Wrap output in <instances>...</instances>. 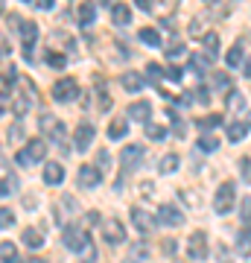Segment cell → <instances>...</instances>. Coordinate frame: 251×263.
<instances>
[{"label": "cell", "mask_w": 251, "mask_h": 263, "mask_svg": "<svg viewBox=\"0 0 251 263\" xmlns=\"http://www.w3.org/2000/svg\"><path fill=\"white\" fill-rule=\"evenodd\" d=\"M91 141H93V126L91 123H79L73 129V146L79 152H85L88 146H91Z\"/></svg>", "instance_id": "cell-13"}, {"label": "cell", "mask_w": 251, "mask_h": 263, "mask_svg": "<svg viewBox=\"0 0 251 263\" xmlns=\"http://www.w3.org/2000/svg\"><path fill=\"white\" fill-rule=\"evenodd\" d=\"M44 155H47V141H44V138H32V141H29L18 155H15V161H18L21 167H29V164L44 161Z\"/></svg>", "instance_id": "cell-3"}, {"label": "cell", "mask_w": 251, "mask_h": 263, "mask_svg": "<svg viewBox=\"0 0 251 263\" xmlns=\"http://www.w3.org/2000/svg\"><path fill=\"white\" fill-rule=\"evenodd\" d=\"M53 3H56V0H35L38 9H53Z\"/></svg>", "instance_id": "cell-49"}, {"label": "cell", "mask_w": 251, "mask_h": 263, "mask_svg": "<svg viewBox=\"0 0 251 263\" xmlns=\"http://www.w3.org/2000/svg\"><path fill=\"white\" fill-rule=\"evenodd\" d=\"M123 263H138V257H131V254H129V257H126Z\"/></svg>", "instance_id": "cell-54"}, {"label": "cell", "mask_w": 251, "mask_h": 263, "mask_svg": "<svg viewBox=\"0 0 251 263\" xmlns=\"http://www.w3.org/2000/svg\"><path fill=\"white\" fill-rule=\"evenodd\" d=\"M3 9H6V0H0V12H3Z\"/></svg>", "instance_id": "cell-55"}, {"label": "cell", "mask_w": 251, "mask_h": 263, "mask_svg": "<svg viewBox=\"0 0 251 263\" xmlns=\"http://www.w3.org/2000/svg\"><path fill=\"white\" fill-rule=\"evenodd\" d=\"M88 243H91V237H88V231H85V228H79V226H65V246L70 249V252L79 254Z\"/></svg>", "instance_id": "cell-8"}, {"label": "cell", "mask_w": 251, "mask_h": 263, "mask_svg": "<svg viewBox=\"0 0 251 263\" xmlns=\"http://www.w3.org/2000/svg\"><path fill=\"white\" fill-rule=\"evenodd\" d=\"M76 21H79V27H91L93 21H96V6H93L91 0H82V3H79Z\"/></svg>", "instance_id": "cell-15"}, {"label": "cell", "mask_w": 251, "mask_h": 263, "mask_svg": "<svg viewBox=\"0 0 251 263\" xmlns=\"http://www.w3.org/2000/svg\"><path fill=\"white\" fill-rule=\"evenodd\" d=\"M9 226H15V214L9 208H0V228H9Z\"/></svg>", "instance_id": "cell-40"}, {"label": "cell", "mask_w": 251, "mask_h": 263, "mask_svg": "<svg viewBox=\"0 0 251 263\" xmlns=\"http://www.w3.org/2000/svg\"><path fill=\"white\" fill-rule=\"evenodd\" d=\"M21 138H24V123H12L9 126V141H21Z\"/></svg>", "instance_id": "cell-44"}, {"label": "cell", "mask_w": 251, "mask_h": 263, "mask_svg": "<svg viewBox=\"0 0 251 263\" xmlns=\"http://www.w3.org/2000/svg\"><path fill=\"white\" fill-rule=\"evenodd\" d=\"M138 35H140V41H143L146 47H161V32H158V29L143 27V29L138 32Z\"/></svg>", "instance_id": "cell-25"}, {"label": "cell", "mask_w": 251, "mask_h": 263, "mask_svg": "<svg viewBox=\"0 0 251 263\" xmlns=\"http://www.w3.org/2000/svg\"><path fill=\"white\" fill-rule=\"evenodd\" d=\"M225 62H228V67H242V44H234V47L228 50Z\"/></svg>", "instance_id": "cell-30"}, {"label": "cell", "mask_w": 251, "mask_h": 263, "mask_svg": "<svg viewBox=\"0 0 251 263\" xmlns=\"http://www.w3.org/2000/svg\"><path fill=\"white\" fill-rule=\"evenodd\" d=\"M103 237H105V243L120 246L123 240H126V228H123L120 219H105L103 222Z\"/></svg>", "instance_id": "cell-12"}, {"label": "cell", "mask_w": 251, "mask_h": 263, "mask_svg": "<svg viewBox=\"0 0 251 263\" xmlns=\"http://www.w3.org/2000/svg\"><path fill=\"white\" fill-rule=\"evenodd\" d=\"M0 260H3V263H21L15 243H9V240H3V243H0Z\"/></svg>", "instance_id": "cell-24"}, {"label": "cell", "mask_w": 251, "mask_h": 263, "mask_svg": "<svg viewBox=\"0 0 251 263\" xmlns=\"http://www.w3.org/2000/svg\"><path fill=\"white\" fill-rule=\"evenodd\" d=\"M131 226L138 228L140 234H149V231H152V228L158 226V219H155V216L149 214V211H143V208H131Z\"/></svg>", "instance_id": "cell-11"}, {"label": "cell", "mask_w": 251, "mask_h": 263, "mask_svg": "<svg viewBox=\"0 0 251 263\" xmlns=\"http://www.w3.org/2000/svg\"><path fill=\"white\" fill-rule=\"evenodd\" d=\"M205 3H219V0H205Z\"/></svg>", "instance_id": "cell-58"}, {"label": "cell", "mask_w": 251, "mask_h": 263, "mask_svg": "<svg viewBox=\"0 0 251 263\" xmlns=\"http://www.w3.org/2000/svg\"><path fill=\"white\" fill-rule=\"evenodd\" d=\"M24 263H47L44 257H24Z\"/></svg>", "instance_id": "cell-53"}, {"label": "cell", "mask_w": 251, "mask_h": 263, "mask_svg": "<svg viewBox=\"0 0 251 263\" xmlns=\"http://www.w3.org/2000/svg\"><path fill=\"white\" fill-rule=\"evenodd\" d=\"M120 82H123V88H126L129 94H138V91H143V76L134 73V70H126Z\"/></svg>", "instance_id": "cell-21"}, {"label": "cell", "mask_w": 251, "mask_h": 263, "mask_svg": "<svg viewBox=\"0 0 251 263\" xmlns=\"http://www.w3.org/2000/svg\"><path fill=\"white\" fill-rule=\"evenodd\" d=\"M242 73H245V76L251 79V59H245V65H242Z\"/></svg>", "instance_id": "cell-52"}, {"label": "cell", "mask_w": 251, "mask_h": 263, "mask_svg": "<svg viewBox=\"0 0 251 263\" xmlns=\"http://www.w3.org/2000/svg\"><path fill=\"white\" fill-rule=\"evenodd\" d=\"M21 240H24L29 249H41V246H44V234H41L38 228H24V231H21Z\"/></svg>", "instance_id": "cell-22"}, {"label": "cell", "mask_w": 251, "mask_h": 263, "mask_svg": "<svg viewBox=\"0 0 251 263\" xmlns=\"http://www.w3.org/2000/svg\"><path fill=\"white\" fill-rule=\"evenodd\" d=\"M93 167H100V170L105 173V170L111 167V155H108L105 149H100V155H96V164H93Z\"/></svg>", "instance_id": "cell-42"}, {"label": "cell", "mask_w": 251, "mask_h": 263, "mask_svg": "<svg viewBox=\"0 0 251 263\" xmlns=\"http://www.w3.org/2000/svg\"><path fill=\"white\" fill-rule=\"evenodd\" d=\"M41 132H44L53 143H59V146H62V152H67V143H65L67 132H65V123H62V120H56L53 114H44V117H41Z\"/></svg>", "instance_id": "cell-4"}, {"label": "cell", "mask_w": 251, "mask_h": 263, "mask_svg": "<svg viewBox=\"0 0 251 263\" xmlns=\"http://www.w3.org/2000/svg\"><path fill=\"white\" fill-rule=\"evenodd\" d=\"M134 6H138V9H143V12H149L152 6H155V0H134Z\"/></svg>", "instance_id": "cell-48"}, {"label": "cell", "mask_w": 251, "mask_h": 263, "mask_svg": "<svg viewBox=\"0 0 251 263\" xmlns=\"http://www.w3.org/2000/svg\"><path fill=\"white\" fill-rule=\"evenodd\" d=\"M222 123V114H207V117H202V120H196V126L202 132H207V129H216Z\"/></svg>", "instance_id": "cell-31"}, {"label": "cell", "mask_w": 251, "mask_h": 263, "mask_svg": "<svg viewBox=\"0 0 251 263\" xmlns=\"http://www.w3.org/2000/svg\"><path fill=\"white\" fill-rule=\"evenodd\" d=\"M237 167H240V176L245 184H251V158H240L237 161Z\"/></svg>", "instance_id": "cell-37"}, {"label": "cell", "mask_w": 251, "mask_h": 263, "mask_svg": "<svg viewBox=\"0 0 251 263\" xmlns=\"http://www.w3.org/2000/svg\"><path fill=\"white\" fill-rule=\"evenodd\" d=\"M0 114H3V100H0Z\"/></svg>", "instance_id": "cell-59"}, {"label": "cell", "mask_w": 251, "mask_h": 263, "mask_svg": "<svg viewBox=\"0 0 251 263\" xmlns=\"http://www.w3.org/2000/svg\"><path fill=\"white\" fill-rule=\"evenodd\" d=\"M164 76H167V79H172V82H178V79H181V76H184V70H181V67H164Z\"/></svg>", "instance_id": "cell-45"}, {"label": "cell", "mask_w": 251, "mask_h": 263, "mask_svg": "<svg viewBox=\"0 0 251 263\" xmlns=\"http://www.w3.org/2000/svg\"><path fill=\"white\" fill-rule=\"evenodd\" d=\"M129 135V120L126 117H114L111 123H108V138L111 141H123Z\"/></svg>", "instance_id": "cell-18"}, {"label": "cell", "mask_w": 251, "mask_h": 263, "mask_svg": "<svg viewBox=\"0 0 251 263\" xmlns=\"http://www.w3.org/2000/svg\"><path fill=\"white\" fill-rule=\"evenodd\" d=\"M100 3H105V6H108V3H111V0H100Z\"/></svg>", "instance_id": "cell-56"}, {"label": "cell", "mask_w": 251, "mask_h": 263, "mask_svg": "<svg viewBox=\"0 0 251 263\" xmlns=\"http://www.w3.org/2000/svg\"><path fill=\"white\" fill-rule=\"evenodd\" d=\"M146 79H149V82H161V79H164V67L155 65V62L146 65Z\"/></svg>", "instance_id": "cell-35"}, {"label": "cell", "mask_w": 251, "mask_h": 263, "mask_svg": "<svg viewBox=\"0 0 251 263\" xmlns=\"http://www.w3.org/2000/svg\"><path fill=\"white\" fill-rule=\"evenodd\" d=\"M47 65L53 67V70H65L67 59L62 56V53H56V50H50V53H47Z\"/></svg>", "instance_id": "cell-33"}, {"label": "cell", "mask_w": 251, "mask_h": 263, "mask_svg": "<svg viewBox=\"0 0 251 263\" xmlns=\"http://www.w3.org/2000/svg\"><path fill=\"white\" fill-rule=\"evenodd\" d=\"M178 161H181V158H178L176 152H169V155H164V158H161L158 170L164 173V176H169V173H176V170H178Z\"/></svg>", "instance_id": "cell-26"}, {"label": "cell", "mask_w": 251, "mask_h": 263, "mask_svg": "<svg viewBox=\"0 0 251 263\" xmlns=\"http://www.w3.org/2000/svg\"><path fill=\"white\" fill-rule=\"evenodd\" d=\"M158 226H164V228H178V226H184V214L178 211V208H172V205H161L158 208Z\"/></svg>", "instance_id": "cell-9"}, {"label": "cell", "mask_w": 251, "mask_h": 263, "mask_svg": "<svg viewBox=\"0 0 251 263\" xmlns=\"http://www.w3.org/2000/svg\"><path fill=\"white\" fill-rule=\"evenodd\" d=\"M190 32H193V35H199V32H202V24H199V21H193V24H190Z\"/></svg>", "instance_id": "cell-51"}, {"label": "cell", "mask_w": 251, "mask_h": 263, "mask_svg": "<svg viewBox=\"0 0 251 263\" xmlns=\"http://www.w3.org/2000/svg\"><path fill=\"white\" fill-rule=\"evenodd\" d=\"M248 135V123H242V120H234L231 126H228V141L231 143H240L242 138Z\"/></svg>", "instance_id": "cell-23"}, {"label": "cell", "mask_w": 251, "mask_h": 263, "mask_svg": "<svg viewBox=\"0 0 251 263\" xmlns=\"http://www.w3.org/2000/svg\"><path fill=\"white\" fill-rule=\"evenodd\" d=\"M190 97H193V103H202V105L210 103V94H207V88H205V85H202V88H196V91H193Z\"/></svg>", "instance_id": "cell-39"}, {"label": "cell", "mask_w": 251, "mask_h": 263, "mask_svg": "<svg viewBox=\"0 0 251 263\" xmlns=\"http://www.w3.org/2000/svg\"><path fill=\"white\" fill-rule=\"evenodd\" d=\"M248 129H251V111H248Z\"/></svg>", "instance_id": "cell-57"}, {"label": "cell", "mask_w": 251, "mask_h": 263, "mask_svg": "<svg viewBox=\"0 0 251 263\" xmlns=\"http://www.w3.org/2000/svg\"><path fill=\"white\" fill-rule=\"evenodd\" d=\"M146 138H152V141H167V129L158 126V123H146Z\"/></svg>", "instance_id": "cell-32"}, {"label": "cell", "mask_w": 251, "mask_h": 263, "mask_svg": "<svg viewBox=\"0 0 251 263\" xmlns=\"http://www.w3.org/2000/svg\"><path fill=\"white\" fill-rule=\"evenodd\" d=\"M76 97H79V82L70 79V76L59 79V82L53 85V100H56V103H73Z\"/></svg>", "instance_id": "cell-5"}, {"label": "cell", "mask_w": 251, "mask_h": 263, "mask_svg": "<svg viewBox=\"0 0 251 263\" xmlns=\"http://www.w3.org/2000/svg\"><path fill=\"white\" fill-rule=\"evenodd\" d=\"M67 214H76V208H73V196H62V211H53V216H56L59 222H65Z\"/></svg>", "instance_id": "cell-29"}, {"label": "cell", "mask_w": 251, "mask_h": 263, "mask_svg": "<svg viewBox=\"0 0 251 263\" xmlns=\"http://www.w3.org/2000/svg\"><path fill=\"white\" fill-rule=\"evenodd\" d=\"M146 158V149L140 146V143H129L120 155V164H123V173H131V170H138Z\"/></svg>", "instance_id": "cell-6"}, {"label": "cell", "mask_w": 251, "mask_h": 263, "mask_svg": "<svg viewBox=\"0 0 251 263\" xmlns=\"http://www.w3.org/2000/svg\"><path fill=\"white\" fill-rule=\"evenodd\" d=\"M214 85L216 88H222V91H231V79H228V73H214Z\"/></svg>", "instance_id": "cell-43"}, {"label": "cell", "mask_w": 251, "mask_h": 263, "mask_svg": "<svg viewBox=\"0 0 251 263\" xmlns=\"http://www.w3.org/2000/svg\"><path fill=\"white\" fill-rule=\"evenodd\" d=\"M79 257H82V263H93V260H96V246L88 243L82 252H79Z\"/></svg>", "instance_id": "cell-38"}, {"label": "cell", "mask_w": 251, "mask_h": 263, "mask_svg": "<svg viewBox=\"0 0 251 263\" xmlns=\"http://www.w3.org/2000/svg\"><path fill=\"white\" fill-rule=\"evenodd\" d=\"M225 105H228V111L231 114H242L245 111V94L242 91H228V100H225Z\"/></svg>", "instance_id": "cell-20"}, {"label": "cell", "mask_w": 251, "mask_h": 263, "mask_svg": "<svg viewBox=\"0 0 251 263\" xmlns=\"http://www.w3.org/2000/svg\"><path fill=\"white\" fill-rule=\"evenodd\" d=\"M199 149H202V152H216V149H219V138H214V135L199 138Z\"/></svg>", "instance_id": "cell-34"}, {"label": "cell", "mask_w": 251, "mask_h": 263, "mask_svg": "<svg viewBox=\"0 0 251 263\" xmlns=\"http://www.w3.org/2000/svg\"><path fill=\"white\" fill-rule=\"evenodd\" d=\"M12 193V184H6V181L0 179V196H9Z\"/></svg>", "instance_id": "cell-50"}, {"label": "cell", "mask_w": 251, "mask_h": 263, "mask_svg": "<svg viewBox=\"0 0 251 263\" xmlns=\"http://www.w3.org/2000/svg\"><path fill=\"white\" fill-rule=\"evenodd\" d=\"M62 181H65V167H62L59 161H47L44 164V184L56 187V184H62Z\"/></svg>", "instance_id": "cell-14"}, {"label": "cell", "mask_w": 251, "mask_h": 263, "mask_svg": "<svg viewBox=\"0 0 251 263\" xmlns=\"http://www.w3.org/2000/svg\"><path fill=\"white\" fill-rule=\"evenodd\" d=\"M164 53H167V59H178L181 53H184V44L172 41V44H167V47H164Z\"/></svg>", "instance_id": "cell-41"}, {"label": "cell", "mask_w": 251, "mask_h": 263, "mask_svg": "<svg viewBox=\"0 0 251 263\" xmlns=\"http://www.w3.org/2000/svg\"><path fill=\"white\" fill-rule=\"evenodd\" d=\"M131 117V120H143L149 123V114H152V105H149V100H138V103L129 105V111H126Z\"/></svg>", "instance_id": "cell-17"}, {"label": "cell", "mask_w": 251, "mask_h": 263, "mask_svg": "<svg viewBox=\"0 0 251 263\" xmlns=\"http://www.w3.org/2000/svg\"><path fill=\"white\" fill-rule=\"evenodd\" d=\"M24 3H29V0H24Z\"/></svg>", "instance_id": "cell-60"}, {"label": "cell", "mask_w": 251, "mask_h": 263, "mask_svg": "<svg viewBox=\"0 0 251 263\" xmlns=\"http://www.w3.org/2000/svg\"><path fill=\"white\" fill-rule=\"evenodd\" d=\"M234 208H237V184L234 181H222L219 190H216V199H214V211L219 216L231 214Z\"/></svg>", "instance_id": "cell-2"}, {"label": "cell", "mask_w": 251, "mask_h": 263, "mask_svg": "<svg viewBox=\"0 0 251 263\" xmlns=\"http://www.w3.org/2000/svg\"><path fill=\"white\" fill-rule=\"evenodd\" d=\"M161 249H164V254H167V257H172L178 246H176V240H169V237H167V240H161Z\"/></svg>", "instance_id": "cell-46"}, {"label": "cell", "mask_w": 251, "mask_h": 263, "mask_svg": "<svg viewBox=\"0 0 251 263\" xmlns=\"http://www.w3.org/2000/svg\"><path fill=\"white\" fill-rule=\"evenodd\" d=\"M190 67H193L196 73H207V67H210V56L193 53V56H190Z\"/></svg>", "instance_id": "cell-28"}, {"label": "cell", "mask_w": 251, "mask_h": 263, "mask_svg": "<svg viewBox=\"0 0 251 263\" xmlns=\"http://www.w3.org/2000/svg\"><path fill=\"white\" fill-rule=\"evenodd\" d=\"M32 103H35V85L27 76H18V91H12V111L24 117V114H29Z\"/></svg>", "instance_id": "cell-1"}, {"label": "cell", "mask_w": 251, "mask_h": 263, "mask_svg": "<svg viewBox=\"0 0 251 263\" xmlns=\"http://www.w3.org/2000/svg\"><path fill=\"white\" fill-rule=\"evenodd\" d=\"M76 184L85 190H93L96 184H103V170L93 167V164H82L79 173H76Z\"/></svg>", "instance_id": "cell-7"}, {"label": "cell", "mask_w": 251, "mask_h": 263, "mask_svg": "<svg viewBox=\"0 0 251 263\" xmlns=\"http://www.w3.org/2000/svg\"><path fill=\"white\" fill-rule=\"evenodd\" d=\"M111 24L114 27H129L131 24V9L126 3H114L111 6Z\"/></svg>", "instance_id": "cell-16"}, {"label": "cell", "mask_w": 251, "mask_h": 263, "mask_svg": "<svg viewBox=\"0 0 251 263\" xmlns=\"http://www.w3.org/2000/svg\"><path fill=\"white\" fill-rule=\"evenodd\" d=\"M187 257H190V260H205L207 257V237H205V231H196V234L187 240Z\"/></svg>", "instance_id": "cell-10"}, {"label": "cell", "mask_w": 251, "mask_h": 263, "mask_svg": "<svg viewBox=\"0 0 251 263\" xmlns=\"http://www.w3.org/2000/svg\"><path fill=\"white\" fill-rule=\"evenodd\" d=\"M237 254L251 257V226H242L240 228V234H237Z\"/></svg>", "instance_id": "cell-19"}, {"label": "cell", "mask_w": 251, "mask_h": 263, "mask_svg": "<svg viewBox=\"0 0 251 263\" xmlns=\"http://www.w3.org/2000/svg\"><path fill=\"white\" fill-rule=\"evenodd\" d=\"M202 44H205L207 56H216L219 53V32H205L202 35Z\"/></svg>", "instance_id": "cell-27"}, {"label": "cell", "mask_w": 251, "mask_h": 263, "mask_svg": "<svg viewBox=\"0 0 251 263\" xmlns=\"http://www.w3.org/2000/svg\"><path fill=\"white\" fill-rule=\"evenodd\" d=\"M100 108H103V111H108V108H111V97L105 94V88L100 91Z\"/></svg>", "instance_id": "cell-47"}, {"label": "cell", "mask_w": 251, "mask_h": 263, "mask_svg": "<svg viewBox=\"0 0 251 263\" xmlns=\"http://www.w3.org/2000/svg\"><path fill=\"white\" fill-rule=\"evenodd\" d=\"M240 219H242V226H251V196L242 199V205H240Z\"/></svg>", "instance_id": "cell-36"}]
</instances>
